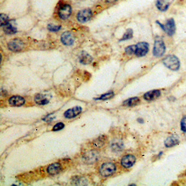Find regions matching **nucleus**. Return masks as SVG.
<instances>
[{
    "mask_svg": "<svg viewBox=\"0 0 186 186\" xmlns=\"http://www.w3.org/2000/svg\"><path fill=\"white\" fill-rule=\"evenodd\" d=\"M163 63L167 68L176 71L180 67V62L177 57L175 55H169L163 60Z\"/></svg>",
    "mask_w": 186,
    "mask_h": 186,
    "instance_id": "nucleus-1",
    "label": "nucleus"
},
{
    "mask_svg": "<svg viewBox=\"0 0 186 186\" xmlns=\"http://www.w3.org/2000/svg\"><path fill=\"white\" fill-rule=\"evenodd\" d=\"M165 43L161 38H156L153 50V54L154 56L157 57L162 56L165 53Z\"/></svg>",
    "mask_w": 186,
    "mask_h": 186,
    "instance_id": "nucleus-2",
    "label": "nucleus"
},
{
    "mask_svg": "<svg viewBox=\"0 0 186 186\" xmlns=\"http://www.w3.org/2000/svg\"><path fill=\"white\" fill-rule=\"evenodd\" d=\"M116 170V165L111 162H107L102 164L100 168V174L104 177H109L112 175Z\"/></svg>",
    "mask_w": 186,
    "mask_h": 186,
    "instance_id": "nucleus-3",
    "label": "nucleus"
},
{
    "mask_svg": "<svg viewBox=\"0 0 186 186\" xmlns=\"http://www.w3.org/2000/svg\"><path fill=\"white\" fill-rule=\"evenodd\" d=\"M92 11L90 9H85L79 12L77 14V19L81 23L89 21L92 18Z\"/></svg>",
    "mask_w": 186,
    "mask_h": 186,
    "instance_id": "nucleus-4",
    "label": "nucleus"
},
{
    "mask_svg": "<svg viewBox=\"0 0 186 186\" xmlns=\"http://www.w3.org/2000/svg\"><path fill=\"white\" fill-rule=\"evenodd\" d=\"M149 45L146 42H140L136 44V50L135 55L136 56L143 57L149 51Z\"/></svg>",
    "mask_w": 186,
    "mask_h": 186,
    "instance_id": "nucleus-5",
    "label": "nucleus"
},
{
    "mask_svg": "<svg viewBox=\"0 0 186 186\" xmlns=\"http://www.w3.org/2000/svg\"><path fill=\"white\" fill-rule=\"evenodd\" d=\"M8 47L9 50L13 51H19L23 49L24 44L21 40L14 39L9 42Z\"/></svg>",
    "mask_w": 186,
    "mask_h": 186,
    "instance_id": "nucleus-6",
    "label": "nucleus"
},
{
    "mask_svg": "<svg viewBox=\"0 0 186 186\" xmlns=\"http://www.w3.org/2000/svg\"><path fill=\"white\" fill-rule=\"evenodd\" d=\"M59 17L63 20L68 19L72 14L71 7L69 4H64L60 7L58 11Z\"/></svg>",
    "mask_w": 186,
    "mask_h": 186,
    "instance_id": "nucleus-7",
    "label": "nucleus"
},
{
    "mask_svg": "<svg viewBox=\"0 0 186 186\" xmlns=\"http://www.w3.org/2000/svg\"><path fill=\"white\" fill-rule=\"evenodd\" d=\"M61 40L64 45L69 46L73 44L75 41V37L70 32H65L61 35Z\"/></svg>",
    "mask_w": 186,
    "mask_h": 186,
    "instance_id": "nucleus-8",
    "label": "nucleus"
},
{
    "mask_svg": "<svg viewBox=\"0 0 186 186\" xmlns=\"http://www.w3.org/2000/svg\"><path fill=\"white\" fill-rule=\"evenodd\" d=\"M136 162V158L132 155H126L121 159V163L122 167L125 168H130L132 167Z\"/></svg>",
    "mask_w": 186,
    "mask_h": 186,
    "instance_id": "nucleus-9",
    "label": "nucleus"
},
{
    "mask_svg": "<svg viewBox=\"0 0 186 186\" xmlns=\"http://www.w3.org/2000/svg\"><path fill=\"white\" fill-rule=\"evenodd\" d=\"M165 32H167V35L172 36L174 35L176 31L175 23L174 19H168L165 25Z\"/></svg>",
    "mask_w": 186,
    "mask_h": 186,
    "instance_id": "nucleus-10",
    "label": "nucleus"
},
{
    "mask_svg": "<svg viewBox=\"0 0 186 186\" xmlns=\"http://www.w3.org/2000/svg\"><path fill=\"white\" fill-rule=\"evenodd\" d=\"M82 108L77 106V107H74L72 109L67 110L64 114V115H65V117L67 119H72L77 116V115H79L80 114L82 113Z\"/></svg>",
    "mask_w": 186,
    "mask_h": 186,
    "instance_id": "nucleus-11",
    "label": "nucleus"
},
{
    "mask_svg": "<svg viewBox=\"0 0 186 186\" xmlns=\"http://www.w3.org/2000/svg\"><path fill=\"white\" fill-rule=\"evenodd\" d=\"M161 92L159 90H153L146 92L144 95V98L147 101H152L159 98Z\"/></svg>",
    "mask_w": 186,
    "mask_h": 186,
    "instance_id": "nucleus-12",
    "label": "nucleus"
},
{
    "mask_svg": "<svg viewBox=\"0 0 186 186\" xmlns=\"http://www.w3.org/2000/svg\"><path fill=\"white\" fill-rule=\"evenodd\" d=\"M62 165L59 163L52 164L49 166L47 169V172L51 175H55L59 174L62 171Z\"/></svg>",
    "mask_w": 186,
    "mask_h": 186,
    "instance_id": "nucleus-13",
    "label": "nucleus"
},
{
    "mask_svg": "<svg viewBox=\"0 0 186 186\" xmlns=\"http://www.w3.org/2000/svg\"><path fill=\"white\" fill-rule=\"evenodd\" d=\"M25 100L23 97L19 96H13L9 99V103L14 107H20L25 104Z\"/></svg>",
    "mask_w": 186,
    "mask_h": 186,
    "instance_id": "nucleus-14",
    "label": "nucleus"
},
{
    "mask_svg": "<svg viewBox=\"0 0 186 186\" xmlns=\"http://www.w3.org/2000/svg\"><path fill=\"white\" fill-rule=\"evenodd\" d=\"M84 159L85 161L88 163H94L97 161L98 158V155L96 151H90L89 152L87 153L84 156Z\"/></svg>",
    "mask_w": 186,
    "mask_h": 186,
    "instance_id": "nucleus-15",
    "label": "nucleus"
},
{
    "mask_svg": "<svg viewBox=\"0 0 186 186\" xmlns=\"http://www.w3.org/2000/svg\"><path fill=\"white\" fill-rule=\"evenodd\" d=\"M13 21H9L6 25H4L3 27V31L4 32L8 35H13V34L17 33V27L14 26V24L13 23Z\"/></svg>",
    "mask_w": 186,
    "mask_h": 186,
    "instance_id": "nucleus-16",
    "label": "nucleus"
},
{
    "mask_svg": "<svg viewBox=\"0 0 186 186\" xmlns=\"http://www.w3.org/2000/svg\"><path fill=\"white\" fill-rule=\"evenodd\" d=\"M35 101L37 104L40 105H44L48 104L49 102V99L46 95L38 94L35 97Z\"/></svg>",
    "mask_w": 186,
    "mask_h": 186,
    "instance_id": "nucleus-17",
    "label": "nucleus"
},
{
    "mask_svg": "<svg viewBox=\"0 0 186 186\" xmlns=\"http://www.w3.org/2000/svg\"><path fill=\"white\" fill-rule=\"evenodd\" d=\"M156 5L159 11L164 12L167 11L169 7V0H157Z\"/></svg>",
    "mask_w": 186,
    "mask_h": 186,
    "instance_id": "nucleus-18",
    "label": "nucleus"
},
{
    "mask_svg": "<svg viewBox=\"0 0 186 186\" xmlns=\"http://www.w3.org/2000/svg\"><path fill=\"white\" fill-rule=\"evenodd\" d=\"M179 144V140L177 137L174 136H171L165 140L164 141V145L167 147H172Z\"/></svg>",
    "mask_w": 186,
    "mask_h": 186,
    "instance_id": "nucleus-19",
    "label": "nucleus"
},
{
    "mask_svg": "<svg viewBox=\"0 0 186 186\" xmlns=\"http://www.w3.org/2000/svg\"><path fill=\"white\" fill-rule=\"evenodd\" d=\"M93 60L92 57L85 51H82L79 57L80 62L83 65H88Z\"/></svg>",
    "mask_w": 186,
    "mask_h": 186,
    "instance_id": "nucleus-20",
    "label": "nucleus"
},
{
    "mask_svg": "<svg viewBox=\"0 0 186 186\" xmlns=\"http://www.w3.org/2000/svg\"><path fill=\"white\" fill-rule=\"evenodd\" d=\"M140 102V99L137 97H135L125 100L124 102V105L127 107H134L139 104Z\"/></svg>",
    "mask_w": 186,
    "mask_h": 186,
    "instance_id": "nucleus-21",
    "label": "nucleus"
},
{
    "mask_svg": "<svg viewBox=\"0 0 186 186\" xmlns=\"http://www.w3.org/2000/svg\"><path fill=\"white\" fill-rule=\"evenodd\" d=\"M133 31L131 29H128L126 30L125 33L124 34V36L120 40V41H125L127 40H130L133 38Z\"/></svg>",
    "mask_w": 186,
    "mask_h": 186,
    "instance_id": "nucleus-22",
    "label": "nucleus"
},
{
    "mask_svg": "<svg viewBox=\"0 0 186 186\" xmlns=\"http://www.w3.org/2000/svg\"><path fill=\"white\" fill-rule=\"evenodd\" d=\"M105 140V139L104 136H100L93 142V146L97 148H100L104 145Z\"/></svg>",
    "mask_w": 186,
    "mask_h": 186,
    "instance_id": "nucleus-23",
    "label": "nucleus"
},
{
    "mask_svg": "<svg viewBox=\"0 0 186 186\" xmlns=\"http://www.w3.org/2000/svg\"><path fill=\"white\" fill-rule=\"evenodd\" d=\"M136 45H131L127 46L125 49V52L127 55H132L136 54Z\"/></svg>",
    "mask_w": 186,
    "mask_h": 186,
    "instance_id": "nucleus-24",
    "label": "nucleus"
},
{
    "mask_svg": "<svg viewBox=\"0 0 186 186\" xmlns=\"http://www.w3.org/2000/svg\"><path fill=\"white\" fill-rule=\"evenodd\" d=\"M0 21H1V26L3 27L9 21V17L6 14H1L0 15Z\"/></svg>",
    "mask_w": 186,
    "mask_h": 186,
    "instance_id": "nucleus-25",
    "label": "nucleus"
},
{
    "mask_svg": "<svg viewBox=\"0 0 186 186\" xmlns=\"http://www.w3.org/2000/svg\"><path fill=\"white\" fill-rule=\"evenodd\" d=\"M114 96V93L113 92H110L107 93L105 94H103L97 99L103 100H108L109 99L112 98Z\"/></svg>",
    "mask_w": 186,
    "mask_h": 186,
    "instance_id": "nucleus-26",
    "label": "nucleus"
},
{
    "mask_svg": "<svg viewBox=\"0 0 186 186\" xmlns=\"http://www.w3.org/2000/svg\"><path fill=\"white\" fill-rule=\"evenodd\" d=\"M122 148H123V144L121 142H114L112 144V149L115 151H120L122 150Z\"/></svg>",
    "mask_w": 186,
    "mask_h": 186,
    "instance_id": "nucleus-27",
    "label": "nucleus"
},
{
    "mask_svg": "<svg viewBox=\"0 0 186 186\" xmlns=\"http://www.w3.org/2000/svg\"><path fill=\"white\" fill-rule=\"evenodd\" d=\"M61 29V26H57V25H53V24H49L48 25V29L51 32L59 31Z\"/></svg>",
    "mask_w": 186,
    "mask_h": 186,
    "instance_id": "nucleus-28",
    "label": "nucleus"
},
{
    "mask_svg": "<svg viewBox=\"0 0 186 186\" xmlns=\"http://www.w3.org/2000/svg\"><path fill=\"white\" fill-rule=\"evenodd\" d=\"M64 127H65V125L63 124L62 122H59L54 126V127L52 128V131H54V132L59 131V130H62Z\"/></svg>",
    "mask_w": 186,
    "mask_h": 186,
    "instance_id": "nucleus-29",
    "label": "nucleus"
},
{
    "mask_svg": "<svg viewBox=\"0 0 186 186\" xmlns=\"http://www.w3.org/2000/svg\"><path fill=\"white\" fill-rule=\"evenodd\" d=\"M181 129L183 132L186 133V116L183 117L181 121Z\"/></svg>",
    "mask_w": 186,
    "mask_h": 186,
    "instance_id": "nucleus-30",
    "label": "nucleus"
},
{
    "mask_svg": "<svg viewBox=\"0 0 186 186\" xmlns=\"http://www.w3.org/2000/svg\"><path fill=\"white\" fill-rule=\"evenodd\" d=\"M156 23H157L158 25H159L160 27H161L162 29H163L164 31L165 32V26H164V25H163V24H162L158 21H156Z\"/></svg>",
    "mask_w": 186,
    "mask_h": 186,
    "instance_id": "nucleus-31",
    "label": "nucleus"
},
{
    "mask_svg": "<svg viewBox=\"0 0 186 186\" xmlns=\"http://www.w3.org/2000/svg\"><path fill=\"white\" fill-rule=\"evenodd\" d=\"M117 0H105V1L107 3H114V2H116Z\"/></svg>",
    "mask_w": 186,
    "mask_h": 186,
    "instance_id": "nucleus-32",
    "label": "nucleus"
},
{
    "mask_svg": "<svg viewBox=\"0 0 186 186\" xmlns=\"http://www.w3.org/2000/svg\"><path fill=\"white\" fill-rule=\"evenodd\" d=\"M137 121H138V122L139 123H140V124H143L144 122V120L141 119V118H138V120H137Z\"/></svg>",
    "mask_w": 186,
    "mask_h": 186,
    "instance_id": "nucleus-33",
    "label": "nucleus"
}]
</instances>
